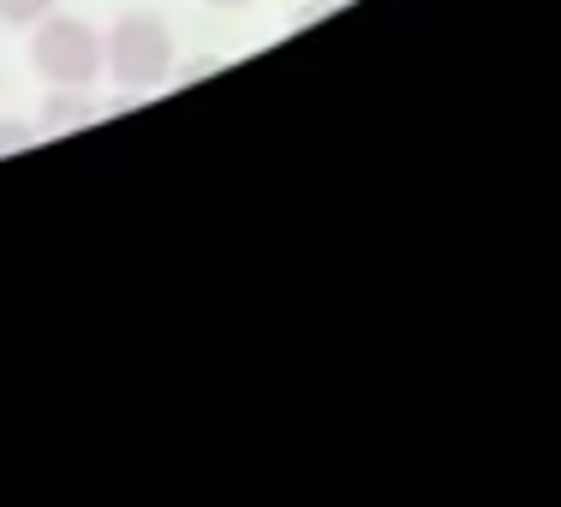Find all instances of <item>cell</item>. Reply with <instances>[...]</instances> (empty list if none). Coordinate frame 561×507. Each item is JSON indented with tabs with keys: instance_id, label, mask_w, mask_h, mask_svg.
<instances>
[{
	"instance_id": "7a4b0ae2",
	"label": "cell",
	"mask_w": 561,
	"mask_h": 507,
	"mask_svg": "<svg viewBox=\"0 0 561 507\" xmlns=\"http://www.w3.org/2000/svg\"><path fill=\"white\" fill-rule=\"evenodd\" d=\"M31 72L43 84H72V90H90L102 72H108V55H102V31H90L84 19L72 12H48L36 19L31 31Z\"/></svg>"
},
{
	"instance_id": "5b68a950",
	"label": "cell",
	"mask_w": 561,
	"mask_h": 507,
	"mask_svg": "<svg viewBox=\"0 0 561 507\" xmlns=\"http://www.w3.org/2000/svg\"><path fill=\"white\" fill-rule=\"evenodd\" d=\"M31 150V126L24 119H0V155H19Z\"/></svg>"
},
{
	"instance_id": "6da1fadb",
	"label": "cell",
	"mask_w": 561,
	"mask_h": 507,
	"mask_svg": "<svg viewBox=\"0 0 561 507\" xmlns=\"http://www.w3.org/2000/svg\"><path fill=\"white\" fill-rule=\"evenodd\" d=\"M102 55H108V78L119 90H156L173 78V31L162 12H119L102 36Z\"/></svg>"
},
{
	"instance_id": "8992f818",
	"label": "cell",
	"mask_w": 561,
	"mask_h": 507,
	"mask_svg": "<svg viewBox=\"0 0 561 507\" xmlns=\"http://www.w3.org/2000/svg\"><path fill=\"white\" fill-rule=\"evenodd\" d=\"M204 7H216V12H239V7H251V0H204Z\"/></svg>"
},
{
	"instance_id": "3957f363",
	"label": "cell",
	"mask_w": 561,
	"mask_h": 507,
	"mask_svg": "<svg viewBox=\"0 0 561 507\" xmlns=\"http://www.w3.org/2000/svg\"><path fill=\"white\" fill-rule=\"evenodd\" d=\"M96 119V102H90V90H72V84H48L43 96V126L48 131H78Z\"/></svg>"
},
{
	"instance_id": "277c9868",
	"label": "cell",
	"mask_w": 561,
	"mask_h": 507,
	"mask_svg": "<svg viewBox=\"0 0 561 507\" xmlns=\"http://www.w3.org/2000/svg\"><path fill=\"white\" fill-rule=\"evenodd\" d=\"M60 0H0V24H36V19H48Z\"/></svg>"
}]
</instances>
